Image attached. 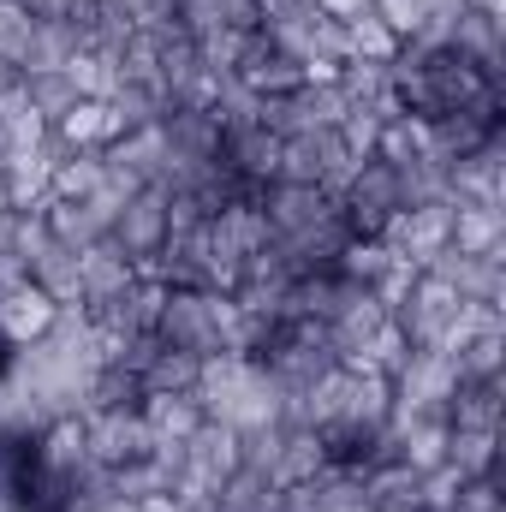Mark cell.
<instances>
[{
  "label": "cell",
  "instance_id": "3957f363",
  "mask_svg": "<svg viewBox=\"0 0 506 512\" xmlns=\"http://www.w3.org/2000/svg\"><path fill=\"white\" fill-rule=\"evenodd\" d=\"M12 370H18V346L0 334V393H6V382H12Z\"/></svg>",
  "mask_w": 506,
  "mask_h": 512
},
{
  "label": "cell",
  "instance_id": "7a4b0ae2",
  "mask_svg": "<svg viewBox=\"0 0 506 512\" xmlns=\"http://www.w3.org/2000/svg\"><path fill=\"white\" fill-rule=\"evenodd\" d=\"M18 209V185H12V173H6V161H0V221Z\"/></svg>",
  "mask_w": 506,
  "mask_h": 512
},
{
  "label": "cell",
  "instance_id": "6da1fadb",
  "mask_svg": "<svg viewBox=\"0 0 506 512\" xmlns=\"http://www.w3.org/2000/svg\"><path fill=\"white\" fill-rule=\"evenodd\" d=\"M60 316H66V298H60L36 268L0 274V334H6L18 352L42 346V340L60 328Z\"/></svg>",
  "mask_w": 506,
  "mask_h": 512
}]
</instances>
